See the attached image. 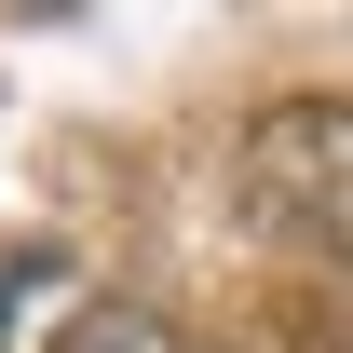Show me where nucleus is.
I'll list each match as a JSON object with an SVG mask.
<instances>
[{"label": "nucleus", "instance_id": "f03ea898", "mask_svg": "<svg viewBox=\"0 0 353 353\" xmlns=\"http://www.w3.org/2000/svg\"><path fill=\"white\" fill-rule=\"evenodd\" d=\"M54 353H176V326H163L150 299H95V312H68Z\"/></svg>", "mask_w": 353, "mask_h": 353}, {"label": "nucleus", "instance_id": "7ed1b4c3", "mask_svg": "<svg viewBox=\"0 0 353 353\" xmlns=\"http://www.w3.org/2000/svg\"><path fill=\"white\" fill-rule=\"evenodd\" d=\"M0 326H14V272H0Z\"/></svg>", "mask_w": 353, "mask_h": 353}, {"label": "nucleus", "instance_id": "f257e3e1", "mask_svg": "<svg viewBox=\"0 0 353 353\" xmlns=\"http://www.w3.org/2000/svg\"><path fill=\"white\" fill-rule=\"evenodd\" d=\"M245 218L299 259L353 272V95H285L245 123Z\"/></svg>", "mask_w": 353, "mask_h": 353}]
</instances>
